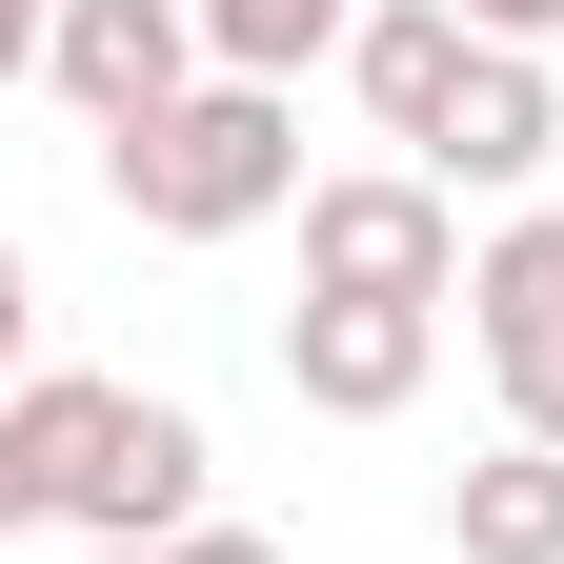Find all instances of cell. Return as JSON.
<instances>
[{"label": "cell", "mask_w": 564, "mask_h": 564, "mask_svg": "<svg viewBox=\"0 0 564 564\" xmlns=\"http://www.w3.org/2000/svg\"><path fill=\"white\" fill-rule=\"evenodd\" d=\"M101 182H121V223H162V242H242V223L303 202V101L282 82H202L141 141H101Z\"/></svg>", "instance_id": "obj_1"}, {"label": "cell", "mask_w": 564, "mask_h": 564, "mask_svg": "<svg viewBox=\"0 0 564 564\" xmlns=\"http://www.w3.org/2000/svg\"><path fill=\"white\" fill-rule=\"evenodd\" d=\"M464 41H505V61H544V41H564V0H464Z\"/></svg>", "instance_id": "obj_11"}, {"label": "cell", "mask_w": 564, "mask_h": 564, "mask_svg": "<svg viewBox=\"0 0 564 564\" xmlns=\"http://www.w3.org/2000/svg\"><path fill=\"white\" fill-rule=\"evenodd\" d=\"M41 82L82 101L101 141H141L162 101H202L223 61H202V0H61V41H41Z\"/></svg>", "instance_id": "obj_4"}, {"label": "cell", "mask_w": 564, "mask_h": 564, "mask_svg": "<svg viewBox=\"0 0 564 564\" xmlns=\"http://www.w3.org/2000/svg\"><path fill=\"white\" fill-rule=\"evenodd\" d=\"M464 343H484V383H505V444H564V223L544 202L464 262Z\"/></svg>", "instance_id": "obj_3"}, {"label": "cell", "mask_w": 564, "mask_h": 564, "mask_svg": "<svg viewBox=\"0 0 564 564\" xmlns=\"http://www.w3.org/2000/svg\"><path fill=\"white\" fill-rule=\"evenodd\" d=\"M303 303H464V202L423 162L303 182Z\"/></svg>", "instance_id": "obj_2"}, {"label": "cell", "mask_w": 564, "mask_h": 564, "mask_svg": "<svg viewBox=\"0 0 564 564\" xmlns=\"http://www.w3.org/2000/svg\"><path fill=\"white\" fill-rule=\"evenodd\" d=\"M544 162H564V82L484 41V61H464V101H444V141H423V182H444V202H464V182H484V202H524Z\"/></svg>", "instance_id": "obj_7"}, {"label": "cell", "mask_w": 564, "mask_h": 564, "mask_svg": "<svg viewBox=\"0 0 564 564\" xmlns=\"http://www.w3.org/2000/svg\"><path fill=\"white\" fill-rule=\"evenodd\" d=\"M464 0H364V41H343V82H364V121L403 141V162H423V141H444V101H464Z\"/></svg>", "instance_id": "obj_8"}, {"label": "cell", "mask_w": 564, "mask_h": 564, "mask_svg": "<svg viewBox=\"0 0 564 564\" xmlns=\"http://www.w3.org/2000/svg\"><path fill=\"white\" fill-rule=\"evenodd\" d=\"M444 544L464 564H564V444H484L444 484Z\"/></svg>", "instance_id": "obj_9"}, {"label": "cell", "mask_w": 564, "mask_h": 564, "mask_svg": "<svg viewBox=\"0 0 564 564\" xmlns=\"http://www.w3.org/2000/svg\"><path fill=\"white\" fill-rule=\"evenodd\" d=\"M82 564H182V544H82Z\"/></svg>", "instance_id": "obj_15"}, {"label": "cell", "mask_w": 564, "mask_h": 564, "mask_svg": "<svg viewBox=\"0 0 564 564\" xmlns=\"http://www.w3.org/2000/svg\"><path fill=\"white\" fill-rule=\"evenodd\" d=\"M182 564H303V544H262V524H202V544H182Z\"/></svg>", "instance_id": "obj_14"}, {"label": "cell", "mask_w": 564, "mask_h": 564, "mask_svg": "<svg viewBox=\"0 0 564 564\" xmlns=\"http://www.w3.org/2000/svg\"><path fill=\"white\" fill-rule=\"evenodd\" d=\"M343 41H364V0H202V61H223V82H303Z\"/></svg>", "instance_id": "obj_10"}, {"label": "cell", "mask_w": 564, "mask_h": 564, "mask_svg": "<svg viewBox=\"0 0 564 564\" xmlns=\"http://www.w3.org/2000/svg\"><path fill=\"white\" fill-rule=\"evenodd\" d=\"M41 41H61V0H0V82H41Z\"/></svg>", "instance_id": "obj_13"}, {"label": "cell", "mask_w": 564, "mask_h": 564, "mask_svg": "<svg viewBox=\"0 0 564 564\" xmlns=\"http://www.w3.org/2000/svg\"><path fill=\"white\" fill-rule=\"evenodd\" d=\"M21 323H41V282H21V242H0V403H21Z\"/></svg>", "instance_id": "obj_12"}, {"label": "cell", "mask_w": 564, "mask_h": 564, "mask_svg": "<svg viewBox=\"0 0 564 564\" xmlns=\"http://www.w3.org/2000/svg\"><path fill=\"white\" fill-rule=\"evenodd\" d=\"M202 403H162V383H121V423H101V464H82V544H202Z\"/></svg>", "instance_id": "obj_5"}, {"label": "cell", "mask_w": 564, "mask_h": 564, "mask_svg": "<svg viewBox=\"0 0 564 564\" xmlns=\"http://www.w3.org/2000/svg\"><path fill=\"white\" fill-rule=\"evenodd\" d=\"M423 364H444V303H282V383L323 423H403Z\"/></svg>", "instance_id": "obj_6"}]
</instances>
